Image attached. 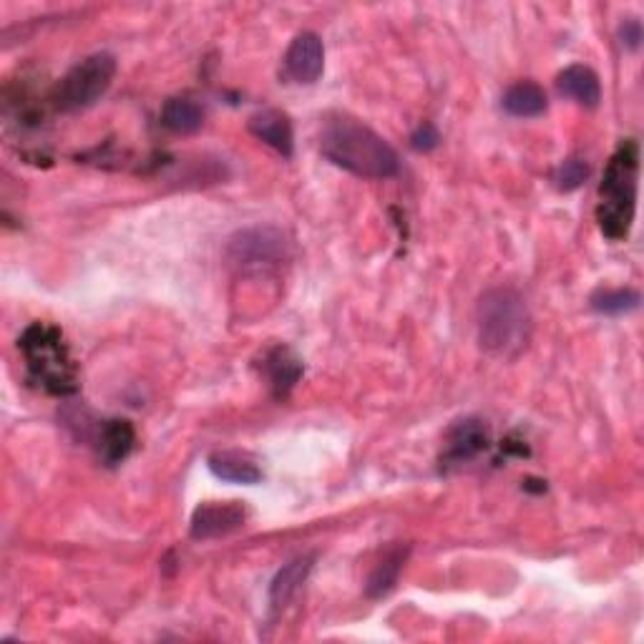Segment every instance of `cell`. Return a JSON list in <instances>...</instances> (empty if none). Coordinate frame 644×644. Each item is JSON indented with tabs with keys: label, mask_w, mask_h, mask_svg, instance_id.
<instances>
[{
	"label": "cell",
	"mask_w": 644,
	"mask_h": 644,
	"mask_svg": "<svg viewBox=\"0 0 644 644\" xmlns=\"http://www.w3.org/2000/svg\"><path fill=\"white\" fill-rule=\"evenodd\" d=\"M136 446V431L126 419L104 421L96 429V453L106 466H119Z\"/></svg>",
	"instance_id": "cell-12"
},
{
	"label": "cell",
	"mask_w": 644,
	"mask_h": 644,
	"mask_svg": "<svg viewBox=\"0 0 644 644\" xmlns=\"http://www.w3.org/2000/svg\"><path fill=\"white\" fill-rule=\"evenodd\" d=\"M244 521H247V511L240 502H207L194 509L189 534L197 541L222 539L240 531Z\"/></svg>",
	"instance_id": "cell-7"
},
{
	"label": "cell",
	"mask_w": 644,
	"mask_h": 644,
	"mask_svg": "<svg viewBox=\"0 0 644 644\" xmlns=\"http://www.w3.org/2000/svg\"><path fill=\"white\" fill-rule=\"evenodd\" d=\"M587 177H589L587 161L582 157H569L557 167L551 181H555V187L559 189V192H574V189L584 184Z\"/></svg>",
	"instance_id": "cell-20"
},
{
	"label": "cell",
	"mask_w": 644,
	"mask_h": 644,
	"mask_svg": "<svg viewBox=\"0 0 644 644\" xmlns=\"http://www.w3.org/2000/svg\"><path fill=\"white\" fill-rule=\"evenodd\" d=\"M210 471L222 481H230V484H244V486H255L262 481V468L257 466V461L247 456V453L240 451H217L210 456Z\"/></svg>",
	"instance_id": "cell-14"
},
{
	"label": "cell",
	"mask_w": 644,
	"mask_h": 644,
	"mask_svg": "<svg viewBox=\"0 0 644 644\" xmlns=\"http://www.w3.org/2000/svg\"><path fill=\"white\" fill-rule=\"evenodd\" d=\"M557 88L561 96L571 98V102H577L579 106L594 108L602 102L600 76H597L589 66H584V63H574V66L561 71L557 76Z\"/></svg>",
	"instance_id": "cell-13"
},
{
	"label": "cell",
	"mask_w": 644,
	"mask_h": 644,
	"mask_svg": "<svg viewBox=\"0 0 644 644\" xmlns=\"http://www.w3.org/2000/svg\"><path fill=\"white\" fill-rule=\"evenodd\" d=\"M620 35H622V43L627 45V49H640V41H642L640 21H634V18H630V21H624Z\"/></svg>",
	"instance_id": "cell-22"
},
{
	"label": "cell",
	"mask_w": 644,
	"mask_h": 644,
	"mask_svg": "<svg viewBox=\"0 0 644 644\" xmlns=\"http://www.w3.org/2000/svg\"><path fill=\"white\" fill-rule=\"evenodd\" d=\"M478 342L488 356L514 360L531 342V313L524 297L511 287H492L481 295L478 310Z\"/></svg>",
	"instance_id": "cell-2"
},
{
	"label": "cell",
	"mask_w": 644,
	"mask_h": 644,
	"mask_svg": "<svg viewBox=\"0 0 644 644\" xmlns=\"http://www.w3.org/2000/svg\"><path fill=\"white\" fill-rule=\"evenodd\" d=\"M408 555H411V547H401V543H398V547H390L386 551L383 559H380L378 564L373 567V571H370V577L366 582V594L370 597V600H383V597L393 592L398 579H401V571L405 567Z\"/></svg>",
	"instance_id": "cell-15"
},
{
	"label": "cell",
	"mask_w": 644,
	"mask_h": 644,
	"mask_svg": "<svg viewBox=\"0 0 644 644\" xmlns=\"http://www.w3.org/2000/svg\"><path fill=\"white\" fill-rule=\"evenodd\" d=\"M640 293L634 289H600V293L592 295V310L602 315H627L640 307Z\"/></svg>",
	"instance_id": "cell-19"
},
{
	"label": "cell",
	"mask_w": 644,
	"mask_h": 644,
	"mask_svg": "<svg viewBox=\"0 0 644 644\" xmlns=\"http://www.w3.org/2000/svg\"><path fill=\"white\" fill-rule=\"evenodd\" d=\"M637 179H640V147L634 139L622 141L604 169L600 187L597 222L604 237L614 242L627 240L634 212H637Z\"/></svg>",
	"instance_id": "cell-4"
},
{
	"label": "cell",
	"mask_w": 644,
	"mask_h": 644,
	"mask_svg": "<svg viewBox=\"0 0 644 644\" xmlns=\"http://www.w3.org/2000/svg\"><path fill=\"white\" fill-rule=\"evenodd\" d=\"M116 76V59L112 53H94L84 59L59 81L53 91V104L59 112L76 114L94 106L98 98L106 96Z\"/></svg>",
	"instance_id": "cell-6"
},
{
	"label": "cell",
	"mask_w": 644,
	"mask_h": 644,
	"mask_svg": "<svg viewBox=\"0 0 644 644\" xmlns=\"http://www.w3.org/2000/svg\"><path fill=\"white\" fill-rule=\"evenodd\" d=\"M413 149H419V151H431L433 147H439V141H441V136H439V129H435L433 124H421L419 126V131L413 134Z\"/></svg>",
	"instance_id": "cell-21"
},
{
	"label": "cell",
	"mask_w": 644,
	"mask_h": 644,
	"mask_svg": "<svg viewBox=\"0 0 644 644\" xmlns=\"http://www.w3.org/2000/svg\"><path fill=\"white\" fill-rule=\"evenodd\" d=\"M310 569H313V557H297L293 561H287V564L277 571L275 579H272V584H270L272 610L279 612V610H285L289 602H293V597L300 592V587L305 584Z\"/></svg>",
	"instance_id": "cell-16"
},
{
	"label": "cell",
	"mask_w": 644,
	"mask_h": 644,
	"mask_svg": "<svg viewBox=\"0 0 644 644\" xmlns=\"http://www.w3.org/2000/svg\"><path fill=\"white\" fill-rule=\"evenodd\" d=\"M303 360L293 350L285 348V345H275V348H270L262 356V373H265L272 393L277 398L289 395V390L303 378Z\"/></svg>",
	"instance_id": "cell-10"
},
{
	"label": "cell",
	"mask_w": 644,
	"mask_h": 644,
	"mask_svg": "<svg viewBox=\"0 0 644 644\" xmlns=\"http://www.w3.org/2000/svg\"><path fill=\"white\" fill-rule=\"evenodd\" d=\"M250 131L255 139L275 149L283 157H293L295 151V134L293 124H289L287 114L277 112V108H265V112H257L255 116H250Z\"/></svg>",
	"instance_id": "cell-11"
},
{
	"label": "cell",
	"mask_w": 644,
	"mask_h": 644,
	"mask_svg": "<svg viewBox=\"0 0 644 644\" xmlns=\"http://www.w3.org/2000/svg\"><path fill=\"white\" fill-rule=\"evenodd\" d=\"M161 124L175 134H194L204 124V108L192 102V98H169L161 106Z\"/></svg>",
	"instance_id": "cell-18"
},
{
	"label": "cell",
	"mask_w": 644,
	"mask_h": 644,
	"mask_svg": "<svg viewBox=\"0 0 644 644\" xmlns=\"http://www.w3.org/2000/svg\"><path fill=\"white\" fill-rule=\"evenodd\" d=\"M488 443H492V431H488L484 421H456L446 433V453H443V461L446 464H464V461H471L478 453H484Z\"/></svg>",
	"instance_id": "cell-9"
},
{
	"label": "cell",
	"mask_w": 644,
	"mask_h": 644,
	"mask_svg": "<svg viewBox=\"0 0 644 644\" xmlns=\"http://www.w3.org/2000/svg\"><path fill=\"white\" fill-rule=\"evenodd\" d=\"M289 252L293 247H289V240L283 230L257 224L232 234L224 255L226 262L242 275H267V272H275L285 265Z\"/></svg>",
	"instance_id": "cell-5"
},
{
	"label": "cell",
	"mask_w": 644,
	"mask_h": 644,
	"mask_svg": "<svg viewBox=\"0 0 644 644\" xmlns=\"http://www.w3.org/2000/svg\"><path fill=\"white\" fill-rule=\"evenodd\" d=\"M285 76L295 84L310 86L323 76L325 68V45L320 35L313 31L297 33L285 53Z\"/></svg>",
	"instance_id": "cell-8"
},
{
	"label": "cell",
	"mask_w": 644,
	"mask_h": 644,
	"mask_svg": "<svg viewBox=\"0 0 644 644\" xmlns=\"http://www.w3.org/2000/svg\"><path fill=\"white\" fill-rule=\"evenodd\" d=\"M547 91L534 81H519L504 94V108L506 114L516 116V119H534L547 112Z\"/></svg>",
	"instance_id": "cell-17"
},
{
	"label": "cell",
	"mask_w": 644,
	"mask_h": 644,
	"mask_svg": "<svg viewBox=\"0 0 644 644\" xmlns=\"http://www.w3.org/2000/svg\"><path fill=\"white\" fill-rule=\"evenodd\" d=\"M320 151L335 167L362 179H390L401 169V159L383 136L350 114L325 116Z\"/></svg>",
	"instance_id": "cell-1"
},
{
	"label": "cell",
	"mask_w": 644,
	"mask_h": 644,
	"mask_svg": "<svg viewBox=\"0 0 644 644\" xmlns=\"http://www.w3.org/2000/svg\"><path fill=\"white\" fill-rule=\"evenodd\" d=\"M31 380L45 393L66 398L78 393V366L63 332L51 323H31L18 340Z\"/></svg>",
	"instance_id": "cell-3"
}]
</instances>
